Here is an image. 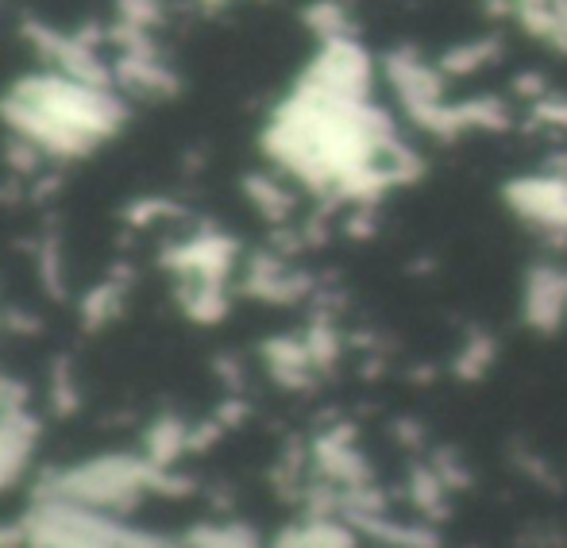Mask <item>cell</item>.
<instances>
[{
	"label": "cell",
	"instance_id": "1",
	"mask_svg": "<svg viewBox=\"0 0 567 548\" xmlns=\"http://www.w3.org/2000/svg\"><path fill=\"white\" fill-rule=\"evenodd\" d=\"M405 147L390 108L374 97H343L301 77L262 128V151L278 170L351 205H374L398 186Z\"/></svg>",
	"mask_w": 567,
	"mask_h": 548
},
{
	"label": "cell",
	"instance_id": "2",
	"mask_svg": "<svg viewBox=\"0 0 567 548\" xmlns=\"http://www.w3.org/2000/svg\"><path fill=\"white\" fill-rule=\"evenodd\" d=\"M0 116L35 151L78 158L116 136L127 121V108L113 93V85L78 82V77L51 70V74L20 77L0 101Z\"/></svg>",
	"mask_w": 567,
	"mask_h": 548
},
{
	"label": "cell",
	"instance_id": "3",
	"mask_svg": "<svg viewBox=\"0 0 567 548\" xmlns=\"http://www.w3.org/2000/svg\"><path fill=\"white\" fill-rule=\"evenodd\" d=\"M155 475L158 464H151L147 456L109 452V456H93L66 472L47 475L35 498H66V503L93 506L105 514H127L140 506L143 495H155Z\"/></svg>",
	"mask_w": 567,
	"mask_h": 548
},
{
	"label": "cell",
	"instance_id": "4",
	"mask_svg": "<svg viewBox=\"0 0 567 548\" xmlns=\"http://www.w3.org/2000/svg\"><path fill=\"white\" fill-rule=\"evenodd\" d=\"M379 74L394 97L398 113L429 139L455 143L460 124H455V97L449 93V77L436 66V59L421 54L417 46H390L379 59Z\"/></svg>",
	"mask_w": 567,
	"mask_h": 548
},
{
	"label": "cell",
	"instance_id": "5",
	"mask_svg": "<svg viewBox=\"0 0 567 548\" xmlns=\"http://www.w3.org/2000/svg\"><path fill=\"white\" fill-rule=\"evenodd\" d=\"M502 201L522 225L537 228L556 244L567 240V163L514 174L502 186Z\"/></svg>",
	"mask_w": 567,
	"mask_h": 548
},
{
	"label": "cell",
	"instance_id": "6",
	"mask_svg": "<svg viewBox=\"0 0 567 548\" xmlns=\"http://www.w3.org/2000/svg\"><path fill=\"white\" fill-rule=\"evenodd\" d=\"M522 321L529 332L553 337L567 324V263L529 267L522 286Z\"/></svg>",
	"mask_w": 567,
	"mask_h": 548
},
{
	"label": "cell",
	"instance_id": "7",
	"mask_svg": "<svg viewBox=\"0 0 567 548\" xmlns=\"http://www.w3.org/2000/svg\"><path fill=\"white\" fill-rule=\"evenodd\" d=\"M171 271L182 278H202V282H225L236 263V240L220 232H202L194 240L178 244L174 251H166L163 259Z\"/></svg>",
	"mask_w": 567,
	"mask_h": 548
},
{
	"label": "cell",
	"instance_id": "8",
	"mask_svg": "<svg viewBox=\"0 0 567 548\" xmlns=\"http://www.w3.org/2000/svg\"><path fill=\"white\" fill-rule=\"evenodd\" d=\"M309 278L301 271H293L290 263H286L282 256H270V251H262V256L251 259V267H247V278H244V290L251 293V298L259 301H275V306H290V301H301L309 293Z\"/></svg>",
	"mask_w": 567,
	"mask_h": 548
},
{
	"label": "cell",
	"instance_id": "9",
	"mask_svg": "<svg viewBox=\"0 0 567 548\" xmlns=\"http://www.w3.org/2000/svg\"><path fill=\"white\" fill-rule=\"evenodd\" d=\"M262 360H267L270 379H275L278 386H286V391H306V386H313V379L321 375L313 355H309L306 337L267 340V344H262Z\"/></svg>",
	"mask_w": 567,
	"mask_h": 548
},
{
	"label": "cell",
	"instance_id": "10",
	"mask_svg": "<svg viewBox=\"0 0 567 548\" xmlns=\"http://www.w3.org/2000/svg\"><path fill=\"white\" fill-rule=\"evenodd\" d=\"M517 121L514 105L498 93H475V97H455V124H460V136L478 132V136H491V132H509Z\"/></svg>",
	"mask_w": 567,
	"mask_h": 548
},
{
	"label": "cell",
	"instance_id": "11",
	"mask_svg": "<svg viewBox=\"0 0 567 548\" xmlns=\"http://www.w3.org/2000/svg\"><path fill=\"white\" fill-rule=\"evenodd\" d=\"M498 59H502V43H498V39H491V35H483V39H463V43L441 51L436 66L444 70V77H449V82H463V77L486 74V70H491Z\"/></svg>",
	"mask_w": 567,
	"mask_h": 548
},
{
	"label": "cell",
	"instance_id": "12",
	"mask_svg": "<svg viewBox=\"0 0 567 548\" xmlns=\"http://www.w3.org/2000/svg\"><path fill=\"white\" fill-rule=\"evenodd\" d=\"M270 548H355V534L329 514V518H309L306 526L282 529Z\"/></svg>",
	"mask_w": 567,
	"mask_h": 548
},
{
	"label": "cell",
	"instance_id": "13",
	"mask_svg": "<svg viewBox=\"0 0 567 548\" xmlns=\"http://www.w3.org/2000/svg\"><path fill=\"white\" fill-rule=\"evenodd\" d=\"M244 194L255 205L259 217H267L270 225H282L293 217V194L275 178V174H247L244 178Z\"/></svg>",
	"mask_w": 567,
	"mask_h": 548
},
{
	"label": "cell",
	"instance_id": "14",
	"mask_svg": "<svg viewBox=\"0 0 567 548\" xmlns=\"http://www.w3.org/2000/svg\"><path fill=\"white\" fill-rule=\"evenodd\" d=\"M182 309L194 317L197 324H217L228 313V293L225 282H202V278H186L182 286Z\"/></svg>",
	"mask_w": 567,
	"mask_h": 548
},
{
	"label": "cell",
	"instance_id": "15",
	"mask_svg": "<svg viewBox=\"0 0 567 548\" xmlns=\"http://www.w3.org/2000/svg\"><path fill=\"white\" fill-rule=\"evenodd\" d=\"M143 444H147L151 464L171 467V464H178L182 452H189V425H186V421H178V417H158L155 425L147 428Z\"/></svg>",
	"mask_w": 567,
	"mask_h": 548
},
{
	"label": "cell",
	"instance_id": "16",
	"mask_svg": "<svg viewBox=\"0 0 567 548\" xmlns=\"http://www.w3.org/2000/svg\"><path fill=\"white\" fill-rule=\"evenodd\" d=\"M186 548H262L259 534L251 526H239V521H228V526H194L186 537H182Z\"/></svg>",
	"mask_w": 567,
	"mask_h": 548
},
{
	"label": "cell",
	"instance_id": "17",
	"mask_svg": "<svg viewBox=\"0 0 567 548\" xmlns=\"http://www.w3.org/2000/svg\"><path fill=\"white\" fill-rule=\"evenodd\" d=\"M306 28L317 35V43L340 39V35H355V31H351L348 8H343L340 0H313V4L306 8Z\"/></svg>",
	"mask_w": 567,
	"mask_h": 548
},
{
	"label": "cell",
	"instance_id": "18",
	"mask_svg": "<svg viewBox=\"0 0 567 548\" xmlns=\"http://www.w3.org/2000/svg\"><path fill=\"white\" fill-rule=\"evenodd\" d=\"M525 116H529L533 128L567 136V93H560V90H553V85H548L540 97H533L529 105H525Z\"/></svg>",
	"mask_w": 567,
	"mask_h": 548
},
{
	"label": "cell",
	"instance_id": "19",
	"mask_svg": "<svg viewBox=\"0 0 567 548\" xmlns=\"http://www.w3.org/2000/svg\"><path fill=\"white\" fill-rule=\"evenodd\" d=\"M494 355H498V348H494V340L486 337V332H471L467 340H463V348L455 352V375L460 379H483L486 371H491Z\"/></svg>",
	"mask_w": 567,
	"mask_h": 548
},
{
	"label": "cell",
	"instance_id": "20",
	"mask_svg": "<svg viewBox=\"0 0 567 548\" xmlns=\"http://www.w3.org/2000/svg\"><path fill=\"white\" fill-rule=\"evenodd\" d=\"M120 313V282H101L97 290L85 293L82 301V324L85 329H101Z\"/></svg>",
	"mask_w": 567,
	"mask_h": 548
},
{
	"label": "cell",
	"instance_id": "21",
	"mask_svg": "<svg viewBox=\"0 0 567 548\" xmlns=\"http://www.w3.org/2000/svg\"><path fill=\"white\" fill-rule=\"evenodd\" d=\"M306 344H309V355H313V363H317V371H332L337 368V360H340V332L332 329L329 321H317V324H309V332H306Z\"/></svg>",
	"mask_w": 567,
	"mask_h": 548
},
{
	"label": "cell",
	"instance_id": "22",
	"mask_svg": "<svg viewBox=\"0 0 567 548\" xmlns=\"http://www.w3.org/2000/svg\"><path fill=\"white\" fill-rule=\"evenodd\" d=\"M116 12H120V28L124 31H143L155 28L163 20V4L158 0H116Z\"/></svg>",
	"mask_w": 567,
	"mask_h": 548
},
{
	"label": "cell",
	"instance_id": "23",
	"mask_svg": "<svg viewBox=\"0 0 567 548\" xmlns=\"http://www.w3.org/2000/svg\"><path fill=\"white\" fill-rule=\"evenodd\" d=\"M51 402H54V410H59V413H74L78 410V386H74V379H70L66 363H59V368H54Z\"/></svg>",
	"mask_w": 567,
	"mask_h": 548
},
{
	"label": "cell",
	"instance_id": "24",
	"mask_svg": "<svg viewBox=\"0 0 567 548\" xmlns=\"http://www.w3.org/2000/svg\"><path fill=\"white\" fill-rule=\"evenodd\" d=\"M43 282L51 293H62V271H59V251H54V244H47V251H43Z\"/></svg>",
	"mask_w": 567,
	"mask_h": 548
},
{
	"label": "cell",
	"instance_id": "25",
	"mask_svg": "<svg viewBox=\"0 0 567 548\" xmlns=\"http://www.w3.org/2000/svg\"><path fill=\"white\" fill-rule=\"evenodd\" d=\"M0 548H28L23 526H0Z\"/></svg>",
	"mask_w": 567,
	"mask_h": 548
},
{
	"label": "cell",
	"instance_id": "26",
	"mask_svg": "<svg viewBox=\"0 0 567 548\" xmlns=\"http://www.w3.org/2000/svg\"><path fill=\"white\" fill-rule=\"evenodd\" d=\"M483 8H486L491 15H514L517 0H483Z\"/></svg>",
	"mask_w": 567,
	"mask_h": 548
},
{
	"label": "cell",
	"instance_id": "27",
	"mask_svg": "<svg viewBox=\"0 0 567 548\" xmlns=\"http://www.w3.org/2000/svg\"><path fill=\"white\" fill-rule=\"evenodd\" d=\"M225 4H236V0H202V8H213V12H217V8H225Z\"/></svg>",
	"mask_w": 567,
	"mask_h": 548
}]
</instances>
